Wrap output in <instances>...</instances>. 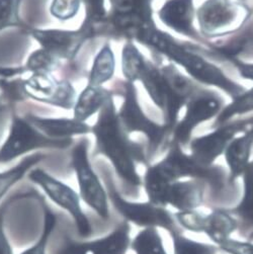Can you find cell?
I'll return each instance as SVG.
<instances>
[{
  "label": "cell",
  "mask_w": 253,
  "mask_h": 254,
  "mask_svg": "<svg viewBox=\"0 0 253 254\" xmlns=\"http://www.w3.org/2000/svg\"><path fill=\"white\" fill-rule=\"evenodd\" d=\"M0 254H13L9 241L4 233L2 213H0Z\"/></svg>",
  "instance_id": "74e56055"
},
{
  "label": "cell",
  "mask_w": 253,
  "mask_h": 254,
  "mask_svg": "<svg viewBox=\"0 0 253 254\" xmlns=\"http://www.w3.org/2000/svg\"><path fill=\"white\" fill-rule=\"evenodd\" d=\"M45 156L40 153H35L23 158L16 166L9 170L0 173V199L8 191V190L20 181L28 170L40 162Z\"/></svg>",
  "instance_id": "484cf974"
},
{
  "label": "cell",
  "mask_w": 253,
  "mask_h": 254,
  "mask_svg": "<svg viewBox=\"0 0 253 254\" xmlns=\"http://www.w3.org/2000/svg\"><path fill=\"white\" fill-rule=\"evenodd\" d=\"M194 0H166L159 8L157 16L165 28L183 37L200 41L194 27Z\"/></svg>",
  "instance_id": "9a60e30c"
},
{
  "label": "cell",
  "mask_w": 253,
  "mask_h": 254,
  "mask_svg": "<svg viewBox=\"0 0 253 254\" xmlns=\"http://www.w3.org/2000/svg\"><path fill=\"white\" fill-rule=\"evenodd\" d=\"M110 198L115 208L126 220L145 228H164L170 233L177 232L176 227L170 213L163 207L152 202H132L122 197L118 191L111 188Z\"/></svg>",
  "instance_id": "5bb4252c"
},
{
  "label": "cell",
  "mask_w": 253,
  "mask_h": 254,
  "mask_svg": "<svg viewBox=\"0 0 253 254\" xmlns=\"http://www.w3.org/2000/svg\"><path fill=\"white\" fill-rule=\"evenodd\" d=\"M20 0H0V32L19 25Z\"/></svg>",
  "instance_id": "4dcf8cb0"
},
{
  "label": "cell",
  "mask_w": 253,
  "mask_h": 254,
  "mask_svg": "<svg viewBox=\"0 0 253 254\" xmlns=\"http://www.w3.org/2000/svg\"><path fill=\"white\" fill-rule=\"evenodd\" d=\"M71 144V139H51L36 129L25 118L14 117L9 135L0 148V163L9 162L35 149H65Z\"/></svg>",
  "instance_id": "52a82bcc"
},
{
  "label": "cell",
  "mask_w": 253,
  "mask_h": 254,
  "mask_svg": "<svg viewBox=\"0 0 253 254\" xmlns=\"http://www.w3.org/2000/svg\"><path fill=\"white\" fill-rule=\"evenodd\" d=\"M31 36L42 49L57 59L72 60L79 52L82 45L94 36V25L84 21L76 31L32 29Z\"/></svg>",
  "instance_id": "7c38bea8"
},
{
  "label": "cell",
  "mask_w": 253,
  "mask_h": 254,
  "mask_svg": "<svg viewBox=\"0 0 253 254\" xmlns=\"http://www.w3.org/2000/svg\"><path fill=\"white\" fill-rule=\"evenodd\" d=\"M139 82L142 83L154 105L164 113L169 106L170 90L160 67L152 61H148L147 68Z\"/></svg>",
  "instance_id": "ffe728a7"
},
{
  "label": "cell",
  "mask_w": 253,
  "mask_h": 254,
  "mask_svg": "<svg viewBox=\"0 0 253 254\" xmlns=\"http://www.w3.org/2000/svg\"><path fill=\"white\" fill-rule=\"evenodd\" d=\"M253 147V123L243 135L235 137L224 151L225 161L230 170L231 181L243 174L250 162Z\"/></svg>",
  "instance_id": "d6986e66"
},
{
  "label": "cell",
  "mask_w": 253,
  "mask_h": 254,
  "mask_svg": "<svg viewBox=\"0 0 253 254\" xmlns=\"http://www.w3.org/2000/svg\"><path fill=\"white\" fill-rule=\"evenodd\" d=\"M81 6V0H53L50 13L59 20H69L76 16Z\"/></svg>",
  "instance_id": "1f68e13d"
},
{
  "label": "cell",
  "mask_w": 253,
  "mask_h": 254,
  "mask_svg": "<svg viewBox=\"0 0 253 254\" xmlns=\"http://www.w3.org/2000/svg\"><path fill=\"white\" fill-rule=\"evenodd\" d=\"M30 180L40 186L55 204L66 210L75 220L80 236L88 237L91 234V225L80 207V198L71 188L54 179L42 169L33 170Z\"/></svg>",
  "instance_id": "8fae6325"
},
{
  "label": "cell",
  "mask_w": 253,
  "mask_h": 254,
  "mask_svg": "<svg viewBox=\"0 0 253 254\" xmlns=\"http://www.w3.org/2000/svg\"><path fill=\"white\" fill-rule=\"evenodd\" d=\"M130 230L129 224L123 223L107 237L82 243L70 242L55 254H126L131 244Z\"/></svg>",
  "instance_id": "2e32d148"
},
{
  "label": "cell",
  "mask_w": 253,
  "mask_h": 254,
  "mask_svg": "<svg viewBox=\"0 0 253 254\" xmlns=\"http://www.w3.org/2000/svg\"><path fill=\"white\" fill-rule=\"evenodd\" d=\"M238 1H241V2H245L246 0H238Z\"/></svg>",
  "instance_id": "f35d334b"
},
{
  "label": "cell",
  "mask_w": 253,
  "mask_h": 254,
  "mask_svg": "<svg viewBox=\"0 0 253 254\" xmlns=\"http://www.w3.org/2000/svg\"><path fill=\"white\" fill-rule=\"evenodd\" d=\"M23 92L40 103L65 110L74 108L76 92L67 80H59L51 73H34L22 83Z\"/></svg>",
  "instance_id": "4fadbf2b"
},
{
  "label": "cell",
  "mask_w": 253,
  "mask_h": 254,
  "mask_svg": "<svg viewBox=\"0 0 253 254\" xmlns=\"http://www.w3.org/2000/svg\"><path fill=\"white\" fill-rule=\"evenodd\" d=\"M57 64V58L48 53L44 49H39L33 52L25 65L28 69L34 73H51Z\"/></svg>",
  "instance_id": "f546056e"
},
{
  "label": "cell",
  "mask_w": 253,
  "mask_h": 254,
  "mask_svg": "<svg viewBox=\"0 0 253 254\" xmlns=\"http://www.w3.org/2000/svg\"><path fill=\"white\" fill-rule=\"evenodd\" d=\"M96 140V150L114 165L121 179L132 187H139L141 179L136 161L145 162L146 155L140 144L132 141L121 125L114 95L110 96L98 112L97 120L91 128Z\"/></svg>",
  "instance_id": "7a4b0ae2"
},
{
  "label": "cell",
  "mask_w": 253,
  "mask_h": 254,
  "mask_svg": "<svg viewBox=\"0 0 253 254\" xmlns=\"http://www.w3.org/2000/svg\"><path fill=\"white\" fill-rule=\"evenodd\" d=\"M176 219L179 220L180 224L186 228L187 230L192 232H201V221L202 217L199 213L195 212L194 210L189 211H182L175 215Z\"/></svg>",
  "instance_id": "e575fe53"
},
{
  "label": "cell",
  "mask_w": 253,
  "mask_h": 254,
  "mask_svg": "<svg viewBox=\"0 0 253 254\" xmlns=\"http://www.w3.org/2000/svg\"><path fill=\"white\" fill-rule=\"evenodd\" d=\"M133 41L147 47L153 53L167 58L175 66L182 67L193 81L205 86L216 87L229 95L231 99L246 89L231 79L218 65L205 59L191 47L159 30L155 24L141 30Z\"/></svg>",
  "instance_id": "6da1fadb"
},
{
  "label": "cell",
  "mask_w": 253,
  "mask_h": 254,
  "mask_svg": "<svg viewBox=\"0 0 253 254\" xmlns=\"http://www.w3.org/2000/svg\"><path fill=\"white\" fill-rule=\"evenodd\" d=\"M251 15L250 7L238 0H205L195 10L199 35L207 39L236 34Z\"/></svg>",
  "instance_id": "277c9868"
},
{
  "label": "cell",
  "mask_w": 253,
  "mask_h": 254,
  "mask_svg": "<svg viewBox=\"0 0 253 254\" xmlns=\"http://www.w3.org/2000/svg\"><path fill=\"white\" fill-rule=\"evenodd\" d=\"M112 12L110 20L113 32L132 40L141 30L155 24L152 0H110Z\"/></svg>",
  "instance_id": "30bf717a"
},
{
  "label": "cell",
  "mask_w": 253,
  "mask_h": 254,
  "mask_svg": "<svg viewBox=\"0 0 253 254\" xmlns=\"http://www.w3.org/2000/svg\"><path fill=\"white\" fill-rule=\"evenodd\" d=\"M174 254H215L217 248L213 245L192 241L177 232L171 233Z\"/></svg>",
  "instance_id": "f1b7e54d"
},
{
  "label": "cell",
  "mask_w": 253,
  "mask_h": 254,
  "mask_svg": "<svg viewBox=\"0 0 253 254\" xmlns=\"http://www.w3.org/2000/svg\"><path fill=\"white\" fill-rule=\"evenodd\" d=\"M224 108V99L216 91L199 87L188 100L185 117L177 122L172 131V143L188 145L193 130L200 124L217 118Z\"/></svg>",
  "instance_id": "8992f818"
},
{
  "label": "cell",
  "mask_w": 253,
  "mask_h": 254,
  "mask_svg": "<svg viewBox=\"0 0 253 254\" xmlns=\"http://www.w3.org/2000/svg\"><path fill=\"white\" fill-rule=\"evenodd\" d=\"M253 112V86L245 89L241 94L234 97L231 103L224 107L216 118L215 127L231 121L234 117H239Z\"/></svg>",
  "instance_id": "d4e9b609"
},
{
  "label": "cell",
  "mask_w": 253,
  "mask_h": 254,
  "mask_svg": "<svg viewBox=\"0 0 253 254\" xmlns=\"http://www.w3.org/2000/svg\"><path fill=\"white\" fill-rule=\"evenodd\" d=\"M86 139L76 145L71 153L72 167L76 173L80 195L86 204L101 218H109V204L106 190L100 184L88 160Z\"/></svg>",
  "instance_id": "ba28073f"
},
{
  "label": "cell",
  "mask_w": 253,
  "mask_h": 254,
  "mask_svg": "<svg viewBox=\"0 0 253 254\" xmlns=\"http://www.w3.org/2000/svg\"><path fill=\"white\" fill-rule=\"evenodd\" d=\"M204 199L202 186L197 182H179L169 184L158 195L155 205L165 207L167 205L182 211L194 210Z\"/></svg>",
  "instance_id": "e0dca14e"
},
{
  "label": "cell",
  "mask_w": 253,
  "mask_h": 254,
  "mask_svg": "<svg viewBox=\"0 0 253 254\" xmlns=\"http://www.w3.org/2000/svg\"><path fill=\"white\" fill-rule=\"evenodd\" d=\"M148 61L142 54L139 48L135 45L134 41L126 40L122 49L121 66L122 73L126 81L135 83L140 81L144 74Z\"/></svg>",
  "instance_id": "603a6c76"
},
{
  "label": "cell",
  "mask_w": 253,
  "mask_h": 254,
  "mask_svg": "<svg viewBox=\"0 0 253 254\" xmlns=\"http://www.w3.org/2000/svg\"><path fill=\"white\" fill-rule=\"evenodd\" d=\"M116 57L109 42L104 44L98 53L95 55L89 76L88 83L90 85L103 86L109 82L115 75Z\"/></svg>",
  "instance_id": "cb8c5ba5"
},
{
  "label": "cell",
  "mask_w": 253,
  "mask_h": 254,
  "mask_svg": "<svg viewBox=\"0 0 253 254\" xmlns=\"http://www.w3.org/2000/svg\"><path fill=\"white\" fill-rule=\"evenodd\" d=\"M184 177L204 179L214 185L221 184V173L218 168L198 164L191 155L186 154L182 147L171 143L167 155L159 162L147 168L144 176V187L149 201H155L166 186Z\"/></svg>",
  "instance_id": "3957f363"
},
{
  "label": "cell",
  "mask_w": 253,
  "mask_h": 254,
  "mask_svg": "<svg viewBox=\"0 0 253 254\" xmlns=\"http://www.w3.org/2000/svg\"><path fill=\"white\" fill-rule=\"evenodd\" d=\"M219 246L223 251L230 254H253V244L249 242H241L229 238Z\"/></svg>",
  "instance_id": "d590c367"
},
{
  "label": "cell",
  "mask_w": 253,
  "mask_h": 254,
  "mask_svg": "<svg viewBox=\"0 0 253 254\" xmlns=\"http://www.w3.org/2000/svg\"><path fill=\"white\" fill-rule=\"evenodd\" d=\"M56 225V217L50 210L46 209L45 211V222H44V231L42 236L39 238L38 242L31 248L24 250L20 254H46L47 244L50 239L51 234L53 232L54 227Z\"/></svg>",
  "instance_id": "d6a6232c"
},
{
  "label": "cell",
  "mask_w": 253,
  "mask_h": 254,
  "mask_svg": "<svg viewBox=\"0 0 253 254\" xmlns=\"http://www.w3.org/2000/svg\"><path fill=\"white\" fill-rule=\"evenodd\" d=\"M230 63L234 65L242 79L253 82V62H244L240 59L231 60Z\"/></svg>",
  "instance_id": "8d00e7d4"
},
{
  "label": "cell",
  "mask_w": 253,
  "mask_h": 254,
  "mask_svg": "<svg viewBox=\"0 0 253 254\" xmlns=\"http://www.w3.org/2000/svg\"><path fill=\"white\" fill-rule=\"evenodd\" d=\"M119 120L124 130L128 133H141L148 140L149 153L153 154L170 134L164 125L151 120L142 109L135 83H123V104L118 111Z\"/></svg>",
  "instance_id": "5b68a950"
},
{
  "label": "cell",
  "mask_w": 253,
  "mask_h": 254,
  "mask_svg": "<svg viewBox=\"0 0 253 254\" xmlns=\"http://www.w3.org/2000/svg\"><path fill=\"white\" fill-rule=\"evenodd\" d=\"M27 119L36 129L51 139H71L72 136L85 135L91 132L90 127L76 119H51L29 116Z\"/></svg>",
  "instance_id": "ac0fdd59"
},
{
  "label": "cell",
  "mask_w": 253,
  "mask_h": 254,
  "mask_svg": "<svg viewBox=\"0 0 253 254\" xmlns=\"http://www.w3.org/2000/svg\"><path fill=\"white\" fill-rule=\"evenodd\" d=\"M253 123V117L229 121L217 126L211 133L192 139L190 143V155L200 165L210 167L239 133L245 132Z\"/></svg>",
  "instance_id": "9c48e42d"
},
{
  "label": "cell",
  "mask_w": 253,
  "mask_h": 254,
  "mask_svg": "<svg viewBox=\"0 0 253 254\" xmlns=\"http://www.w3.org/2000/svg\"><path fill=\"white\" fill-rule=\"evenodd\" d=\"M236 228L235 219L222 210H215L210 215L202 217L201 232L206 233L218 245L229 239Z\"/></svg>",
  "instance_id": "7402d4cb"
},
{
  "label": "cell",
  "mask_w": 253,
  "mask_h": 254,
  "mask_svg": "<svg viewBox=\"0 0 253 254\" xmlns=\"http://www.w3.org/2000/svg\"><path fill=\"white\" fill-rule=\"evenodd\" d=\"M85 5V21L94 25L104 22L108 18L106 0H81Z\"/></svg>",
  "instance_id": "836d02e7"
},
{
  "label": "cell",
  "mask_w": 253,
  "mask_h": 254,
  "mask_svg": "<svg viewBox=\"0 0 253 254\" xmlns=\"http://www.w3.org/2000/svg\"><path fill=\"white\" fill-rule=\"evenodd\" d=\"M136 254H167L162 239L155 228H145L131 243Z\"/></svg>",
  "instance_id": "4316f807"
},
{
  "label": "cell",
  "mask_w": 253,
  "mask_h": 254,
  "mask_svg": "<svg viewBox=\"0 0 253 254\" xmlns=\"http://www.w3.org/2000/svg\"><path fill=\"white\" fill-rule=\"evenodd\" d=\"M244 195L240 204L232 210L247 223L253 224V160L249 162L243 172Z\"/></svg>",
  "instance_id": "83f0119b"
},
{
  "label": "cell",
  "mask_w": 253,
  "mask_h": 254,
  "mask_svg": "<svg viewBox=\"0 0 253 254\" xmlns=\"http://www.w3.org/2000/svg\"><path fill=\"white\" fill-rule=\"evenodd\" d=\"M112 95L113 92L106 89L104 86L87 84L76 98L73 108L74 119L85 123L89 118L101 110L106 101Z\"/></svg>",
  "instance_id": "44dd1931"
}]
</instances>
